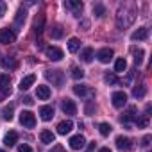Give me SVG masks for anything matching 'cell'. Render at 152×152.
<instances>
[{
  "instance_id": "26",
  "label": "cell",
  "mask_w": 152,
  "mask_h": 152,
  "mask_svg": "<svg viewBox=\"0 0 152 152\" xmlns=\"http://www.w3.org/2000/svg\"><path fill=\"white\" fill-rule=\"evenodd\" d=\"M131 52L134 54V64H136V66H140V64L143 63V54H145V52H143L141 48H134V47L131 48Z\"/></svg>"
},
{
  "instance_id": "22",
  "label": "cell",
  "mask_w": 152,
  "mask_h": 152,
  "mask_svg": "<svg viewBox=\"0 0 152 152\" xmlns=\"http://www.w3.org/2000/svg\"><path fill=\"white\" fill-rule=\"evenodd\" d=\"M39 140H41V143H45V145H50V143H54V140H56V136H54V132L52 131H41L39 132Z\"/></svg>"
},
{
  "instance_id": "35",
  "label": "cell",
  "mask_w": 152,
  "mask_h": 152,
  "mask_svg": "<svg viewBox=\"0 0 152 152\" xmlns=\"http://www.w3.org/2000/svg\"><path fill=\"white\" fill-rule=\"evenodd\" d=\"M104 81L107 83V84H120V81H118V77L115 73H106L104 75Z\"/></svg>"
},
{
  "instance_id": "43",
  "label": "cell",
  "mask_w": 152,
  "mask_h": 152,
  "mask_svg": "<svg viewBox=\"0 0 152 152\" xmlns=\"http://www.w3.org/2000/svg\"><path fill=\"white\" fill-rule=\"evenodd\" d=\"M23 102H25L27 106H32V104H34V100H32L31 97H23Z\"/></svg>"
},
{
  "instance_id": "47",
  "label": "cell",
  "mask_w": 152,
  "mask_h": 152,
  "mask_svg": "<svg viewBox=\"0 0 152 152\" xmlns=\"http://www.w3.org/2000/svg\"><path fill=\"white\" fill-rule=\"evenodd\" d=\"M0 152H4V150H0Z\"/></svg>"
},
{
  "instance_id": "31",
  "label": "cell",
  "mask_w": 152,
  "mask_h": 152,
  "mask_svg": "<svg viewBox=\"0 0 152 152\" xmlns=\"http://www.w3.org/2000/svg\"><path fill=\"white\" fill-rule=\"evenodd\" d=\"M125 68H127V61L124 59V57H118L116 59V63H115V72H125Z\"/></svg>"
},
{
  "instance_id": "20",
  "label": "cell",
  "mask_w": 152,
  "mask_h": 152,
  "mask_svg": "<svg viewBox=\"0 0 152 152\" xmlns=\"http://www.w3.org/2000/svg\"><path fill=\"white\" fill-rule=\"evenodd\" d=\"M0 64H2V68H6V70H15L18 66V61L15 57H2L0 59Z\"/></svg>"
},
{
  "instance_id": "46",
  "label": "cell",
  "mask_w": 152,
  "mask_h": 152,
  "mask_svg": "<svg viewBox=\"0 0 152 152\" xmlns=\"http://www.w3.org/2000/svg\"><path fill=\"white\" fill-rule=\"evenodd\" d=\"M99 152H111V148H109V147H104V148H100Z\"/></svg>"
},
{
  "instance_id": "19",
  "label": "cell",
  "mask_w": 152,
  "mask_h": 152,
  "mask_svg": "<svg viewBox=\"0 0 152 152\" xmlns=\"http://www.w3.org/2000/svg\"><path fill=\"white\" fill-rule=\"evenodd\" d=\"M34 81H36V75L31 73V75H27V77H23V79L20 81V86H18V88H20L22 91H25V90H29V88L34 84Z\"/></svg>"
},
{
  "instance_id": "42",
  "label": "cell",
  "mask_w": 152,
  "mask_h": 152,
  "mask_svg": "<svg viewBox=\"0 0 152 152\" xmlns=\"http://www.w3.org/2000/svg\"><path fill=\"white\" fill-rule=\"evenodd\" d=\"M93 111H95V106H93V104H91V102H90V104H88V106H86V115H91V113H93Z\"/></svg>"
},
{
  "instance_id": "10",
  "label": "cell",
  "mask_w": 152,
  "mask_h": 152,
  "mask_svg": "<svg viewBox=\"0 0 152 152\" xmlns=\"http://www.w3.org/2000/svg\"><path fill=\"white\" fill-rule=\"evenodd\" d=\"M116 147H118L120 150H132V148H134V143H132V140L127 138V136H118V138H116Z\"/></svg>"
},
{
  "instance_id": "3",
  "label": "cell",
  "mask_w": 152,
  "mask_h": 152,
  "mask_svg": "<svg viewBox=\"0 0 152 152\" xmlns=\"http://www.w3.org/2000/svg\"><path fill=\"white\" fill-rule=\"evenodd\" d=\"M64 7L73 15V16H81L83 9H84V4L81 0H64Z\"/></svg>"
},
{
  "instance_id": "15",
  "label": "cell",
  "mask_w": 152,
  "mask_h": 152,
  "mask_svg": "<svg viewBox=\"0 0 152 152\" xmlns=\"http://www.w3.org/2000/svg\"><path fill=\"white\" fill-rule=\"evenodd\" d=\"M39 116H41L43 122L52 120V118H54V107H52V106H41V107H39Z\"/></svg>"
},
{
  "instance_id": "27",
  "label": "cell",
  "mask_w": 152,
  "mask_h": 152,
  "mask_svg": "<svg viewBox=\"0 0 152 152\" xmlns=\"http://www.w3.org/2000/svg\"><path fill=\"white\" fill-rule=\"evenodd\" d=\"M50 38L61 39V38H63V27H61V25H52V27H50Z\"/></svg>"
},
{
  "instance_id": "36",
  "label": "cell",
  "mask_w": 152,
  "mask_h": 152,
  "mask_svg": "<svg viewBox=\"0 0 152 152\" xmlns=\"http://www.w3.org/2000/svg\"><path fill=\"white\" fill-rule=\"evenodd\" d=\"M72 77H73V79H77V81L83 79V77H84V70H83V68H77V66L72 68Z\"/></svg>"
},
{
  "instance_id": "1",
  "label": "cell",
  "mask_w": 152,
  "mask_h": 152,
  "mask_svg": "<svg viewBox=\"0 0 152 152\" xmlns=\"http://www.w3.org/2000/svg\"><path fill=\"white\" fill-rule=\"evenodd\" d=\"M136 20V9L132 6H122L116 13V27L120 31L129 29Z\"/></svg>"
},
{
  "instance_id": "6",
  "label": "cell",
  "mask_w": 152,
  "mask_h": 152,
  "mask_svg": "<svg viewBox=\"0 0 152 152\" xmlns=\"http://www.w3.org/2000/svg\"><path fill=\"white\" fill-rule=\"evenodd\" d=\"M111 102H113V106L115 107H124L125 104H127V95H125V91H115L113 95H111Z\"/></svg>"
},
{
  "instance_id": "38",
  "label": "cell",
  "mask_w": 152,
  "mask_h": 152,
  "mask_svg": "<svg viewBox=\"0 0 152 152\" xmlns=\"http://www.w3.org/2000/svg\"><path fill=\"white\" fill-rule=\"evenodd\" d=\"M18 152H32V148H31L27 143H22V145L18 147Z\"/></svg>"
},
{
  "instance_id": "28",
  "label": "cell",
  "mask_w": 152,
  "mask_h": 152,
  "mask_svg": "<svg viewBox=\"0 0 152 152\" xmlns=\"http://www.w3.org/2000/svg\"><path fill=\"white\" fill-rule=\"evenodd\" d=\"M13 113H15V107H13L11 104H9V106H4V109H2V116H4L7 122H11V120L15 118V115H13Z\"/></svg>"
},
{
  "instance_id": "16",
  "label": "cell",
  "mask_w": 152,
  "mask_h": 152,
  "mask_svg": "<svg viewBox=\"0 0 152 152\" xmlns=\"http://www.w3.org/2000/svg\"><path fill=\"white\" fill-rule=\"evenodd\" d=\"M73 93H75V95H79V97H86V95L93 97V91L88 90L86 84H75V86H73Z\"/></svg>"
},
{
  "instance_id": "21",
  "label": "cell",
  "mask_w": 152,
  "mask_h": 152,
  "mask_svg": "<svg viewBox=\"0 0 152 152\" xmlns=\"http://www.w3.org/2000/svg\"><path fill=\"white\" fill-rule=\"evenodd\" d=\"M32 29H34V32H36V34H41V32H43V29H45V15H39V16H36Z\"/></svg>"
},
{
  "instance_id": "23",
  "label": "cell",
  "mask_w": 152,
  "mask_h": 152,
  "mask_svg": "<svg viewBox=\"0 0 152 152\" xmlns=\"http://www.w3.org/2000/svg\"><path fill=\"white\" fill-rule=\"evenodd\" d=\"M18 141V132L16 131H9L4 138V145L6 147H15V143Z\"/></svg>"
},
{
  "instance_id": "39",
  "label": "cell",
  "mask_w": 152,
  "mask_h": 152,
  "mask_svg": "<svg viewBox=\"0 0 152 152\" xmlns=\"http://www.w3.org/2000/svg\"><path fill=\"white\" fill-rule=\"evenodd\" d=\"M48 152H66V150H64V147H63V145H54Z\"/></svg>"
},
{
  "instance_id": "29",
  "label": "cell",
  "mask_w": 152,
  "mask_h": 152,
  "mask_svg": "<svg viewBox=\"0 0 152 152\" xmlns=\"http://www.w3.org/2000/svg\"><path fill=\"white\" fill-rule=\"evenodd\" d=\"M93 15H95L97 18H102V16L106 15V7H104L100 2H95V4H93Z\"/></svg>"
},
{
  "instance_id": "32",
  "label": "cell",
  "mask_w": 152,
  "mask_h": 152,
  "mask_svg": "<svg viewBox=\"0 0 152 152\" xmlns=\"http://www.w3.org/2000/svg\"><path fill=\"white\" fill-rule=\"evenodd\" d=\"M145 93H147V88L141 84V86H136L134 90H132V95L136 97V99H143L145 97Z\"/></svg>"
},
{
  "instance_id": "8",
  "label": "cell",
  "mask_w": 152,
  "mask_h": 152,
  "mask_svg": "<svg viewBox=\"0 0 152 152\" xmlns=\"http://www.w3.org/2000/svg\"><path fill=\"white\" fill-rule=\"evenodd\" d=\"M0 93L11 95V77L6 73H0Z\"/></svg>"
},
{
  "instance_id": "25",
  "label": "cell",
  "mask_w": 152,
  "mask_h": 152,
  "mask_svg": "<svg viewBox=\"0 0 152 152\" xmlns=\"http://www.w3.org/2000/svg\"><path fill=\"white\" fill-rule=\"evenodd\" d=\"M93 56H95V52H93V48H91V47H88V48H84V50L81 52V59H83L84 63H91Z\"/></svg>"
},
{
  "instance_id": "7",
  "label": "cell",
  "mask_w": 152,
  "mask_h": 152,
  "mask_svg": "<svg viewBox=\"0 0 152 152\" xmlns=\"http://www.w3.org/2000/svg\"><path fill=\"white\" fill-rule=\"evenodd\" d=\"M136 116H138V109H136V106H129L127 107V111L122 115V124H125V125H129L131 122H134L136 120Z\"/></svg>"
},
{
  "instance_id": "40",
  "label": "cell",
  "mask_w": 152,
  "mask_h": 152,
  "mask_svg": "<svg viewBox=\"0 0 152 152\" xmlns=\"http://www.w3.org/2000/svg\"><path fill=\"white\" fill-rule=\"evenodd\" d=\"M150 140H152V138H150V134L143 136V140H141V145H143V147H148V145H150Z\"/></svg>"
},
{
  "instance_id": "9",
  "label": "cell",
  "mask_w": 152,
  "mask_h": 152,
  "mask_svg": "<svg viewBox=\"0 0 152 152\" xmlns=\"http://www.w3.org/2000/svg\"><path fill=\"white\" fill-rule=\"evenodd\" d=\"M45 54H47V57H48L50 61H61L63 56H64L59 47H47V48H45Z\"/></svg>"
},
{
  "instance_id": "41",
  "label": "cell",
  "mask_w": 152,
  "mask_h": 152,
  "mask_svg": "<svg viewBox=\"0 0 152 152\" xmlns=\"http://www.w3.org/2000/svg\"><path fill=\"white\" fill-rule=\"evenodd\" d=\"M6 9H7V6H6V2H2V0H0V18H2V16L6 15Z\"/></svg>"
},
{
  "instance_id": "13",
  "label": "cell",
  "mask_w": 152,
  "mask_h": 152,
  "mask_svg": "<svg viewBox=\"0 0 152 152\" xmlns=\"http://www.w3.org/2000/svg\"><path fill=\"white\" fill-rule=\"evenodd\" d=\"M113 48H100L99 52H97V59L100 61V63H109L111 59H113Z\"/></svg>"
},
{
  "instance_id": "18",
  "label": "cell",
  "mask_w": 152,
  "mask_h": 152,
  "mask_svg": "<svg viewBox=\"0 0 152 152\" xmlns=\"http://www.w3.org/2000/svg\"><path fill=\"white\" fill-rule=\"evenodd\" d=\"M72 129H73V122L72 120H64V122H61L59 125H57V134H68V132H72Z\"/></svg>"
},
{
  "instance_id": "12",
  "label": "cell",
  "mask_w": 152,
  "mask_h": 152,
  "mask_svg": "<svg viewBox=\"0 0 152 152\" xmlns=\"http://www.w3.org/2000/svg\"><path fill=\"white\" fill-rule=\"evenodd\" d=\"M70 147L73 148V150H81L83 147H84V143H86V140H84V136L83 134H75V136H72L70 138Z\"/></svg>"
},
{
  "instance_id": "33",
  "label": "cell",
  "mask_w": 152,
  "mask_h": 152,
  "mask_svg": "<svg viewBox=\"0 0 152 152\" xmlns=\"http://www.w3.org/2000/svg\"><path fill=\"white\" fill-rule=\"evenodd\" d=\"M134 124H136L138 127H147V125H148V115H141V116H136Z\"/></svg>"
},
{
  "instance_id": "14",
  "label": "cell",
  "mask_w": 152,
  "mask_h": 152,
  "mask_svg": "<svg viewBox=\"0 0 152 152\" xmlns=\"http://www.w3.org/2000/svg\"><path fill=\"white\" fill-rule=\"evenodd\" d=\"M147 38H148V27H140L138 31H134L131 34V39L132 41H143Z\"/></svg>"
},
{
  "instance_id": "11",
  "label": "cell",
  "mask_w": 152,
  "mask_h": 152,
  "mask_svg": "<svg viewBox=\"0 0 152 152\" xmlns=\"http://www.w3.org/2000/svg\"><path fill=\"white\" fill-rule=\"evenodd\" d=\"M61 109H63L64 115H70V116L77 113V106H75L73 100H70V99H64V100L61 102Z\"/></svg>"
},
{
  "instance_id": "5",
  "label": "cell",
  "mask_w": 152,
  "mask_h": 152,
  "mask_svg": "<svg viewBox=\"0 0 152 152\" xmlns=\"http://www.w3.org/2000/svg\"><path fill=\"white\" fill-rule=\"evenodd\" d=\"M16 41V32L9 27L2 29L0 31V43H4V45H9V43H15Z\"/></svg>"
},
{
  "instance_id": "24",
  "label": "cell",
  "mask_w": 152,
  "mask_h": 152,
  "mask_svg": "<svg viewBox=\"0 0 152 152\" xmlns=\"http://www.w3.org/2000/svg\"><path fill=\"white\" fill-rule=\"evenodd\" d=\"M36 95H38V99L39 100H48V97H50V90H48V86H38L36 88Z\"/></svg>"
},
{
  "instance_id": "2",
  "label": "cell",
  "mask_w": 152,
  "mask_h": 152,
  "mask_svg": "<svg viewBox=\"0 0 152 152\" xmlns=\"http://www.w3.org/2000/svg\"><path fill=\"white\" fill-rule=\"evenodd\" d=\"M45 77H47V81H50L54 86H63V83H64V75H63L61 70H47V72H45Z\"/></svg>"
},
{
  "instance_id": "44",
  "label": "cell",
  "mask_w": 152,
  "mask_h": 152,
  "mask_svg": "<svg viewBox=\"0 0 152 152\" xmlns=\"http://www.w3.org/2000/svg\"><path fill=\"white\" fill-rule=\"evenodd\" d=\"M81 27H83V29L86 31V29L90 27V22H88V20H83V22H81Z\"/></svg>"
},
{
  "instance_id": "17",
  "label": "cell",
  "mask_w": 152,
  "mask_h": 152,
  "mask_svg": "<svg viewBox=\"0 0 152 152\" xmlns=\"http://www.w3.org/2000/svg\"><path fill=\"white\" fill-rule=\"evenodd\" d=\"M25 16H27V11H25V9H18V13H16V16H15V29H13V31H20V27H22L23 22H25Z\"/></svg>"
},
{
  "instance_id": "34",
  "label": "cell",
  "mask_w": 152,
  "mask_h": 152,
  "mask_svg": "<svg viewBox=\"0 0 152 152\" xmlns=\"http://www.w3.org/2000/svg\"><path fill=\"white\" fill-rule=\"evenodd\" d=\"M111 131H113V127H111V125H109L107 122H102V124L99 125V132H100L102 136H107V134H109Z\"/></svg>"
},
{
  "instance_id": "45",
  "label": "cell",
  "mask_w": 152,
  "mask_h": 152,
  "mask_svg": "<svg viewBox=\"0 0 152 152\" xmlns=\"http://www.w3.org/2000/svg\"><path fill=\"white\" fill-rule=\"evenodd\" d=\"M93 148H95V141H91V143L88 145V148H86V152H93Z\"/></svg>"
},
{
  "instance_id": "30",
  "label": "cell",
  "mask_w": 152,
  "mask_h": 152,
  "mask_svg": "<svg viewBox=\"0 0 152 152\" xmlns=\"http://www.w3.org/2000/svg\"><path fill=\"white\" fill-rule=\"evenodd\" d=\"M81 48V41L77 39V38H70V41H68V50L70 52H77Z\"/></svg>"
},
{
  "instance_id": "37",
  "label": "cell",
  "mask_w": 152,
  "mask_h": 152,
  "mask_svg": "<svg viewBox=\"0 0 152 152\" xmlns=\"http://www.w3.org/2000/svg\"><path fill=\"white\" fill-rule=\"evenodd\" d=\"M132 77H134V72H129V73H127V77H125V79L122 81V84H125V86H127V84H131Z\"/></svg>"
},
{
  "instance_id": "4",
  "label": "cell",
  "mask_w": 152,
  "mask_h": 152,
  "mask_svg": "<svg viewBox=\"0 0 152 152\" xmlns=\"http://www.w3.org/2000/svg\"><path fill=\"white\" fill-rule=\"evenodd\" d=\"M20 124H22L23 127H27V129H34V127H36V116H34V113H31V111H22V113H20Z\"/></svg>"
}]
</instances>
